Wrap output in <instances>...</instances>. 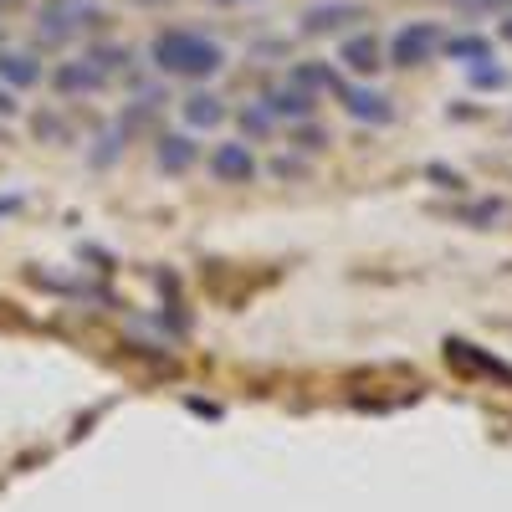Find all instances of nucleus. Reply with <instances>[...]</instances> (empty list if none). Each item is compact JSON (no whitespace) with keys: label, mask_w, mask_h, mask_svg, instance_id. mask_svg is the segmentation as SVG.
Listing matches in <instances>:
<instances>
[{"label":"nucleus","mask_w":512,"mask_h":512,"mask_svg":"<svg viewBox=\"0 0 512 512\" xmlns=\"http://www.w3.org/2000/svg\"><path fill=\"white\" fill-rule=\"evenodd\" d=\"M472 77L482 82V88H502V82H507V72H502V67H472Z\"/></svg>","instance_id":"nucleus-16"},{"label":"nucleus","mask_w":512,"mask_h":512,"mask_svg":"<svg viewBox=\"0 0 512 512\" xmlns=\"http://www.w3.org/2000/svg\"><path fill=\"white\" fill-rule=\"evenodd\" d=\"M0 6H16V0H0Z\"/></svg>","instance_id":"nucleus-19"},{"label":"nucleus","mask_w":512,"mask_h":512,"mask_svg":"<svg viewBox=\"0 0 512 512\" xmlns=\"http://www.w3.org/2000/svg\"><path fill=\"white\" fill-rule=\"evenodd\" d=\"M441 52H446L451 62L477 67V62H487V57H492V41H487V36H446V41H441Z\"/></svg>","instance_id":"nucleus-11"},{"label":"nucleus","mask_w":512,"mask_h":512,"mask_svg":"<svg viewBox=\"0 0 512 512\" xmlns=\"http://www.w3.org/2000/svg\"><path fill=\"white\" fill-rule=\"evenodd\" d=\"M154 159H159L164 175H185V169L200 159V149H195L185 134H164V139H159V149H154Z\"/></svg>","instance_id":"nucleus-7"},{"label":"nucleus","mask_w":512,"mask_h":512,"mask_svg":"<svg viewBox=\"0 0 512 512\" xmlns=\"http://www.w3.org/2000/svg\"><path fill=\"white\" fill-rule=\"evenodd\" d=\"M349 21H364V6H354V0H333V6H313L303 16V31L308 36H328V31H344Z\"/></svg>","instance_id":"nucleus-6"},{"label":"nucleus","mask_w":512,"mask_h":512,"mask_svg":"<svg viewBox=\"0 0 512 512\" xmlns=\"http://www.w3.org/2000/svg\"><path fill=\"white\" fill-rule=\"evenodd\" d=\"M205 169L216 175L221 185H251V175H256V154L246 149V144H216L205 154Z\"/></svg>","instance_id":"nucleus-4"},{"label":"nucleus","mask_w":512,"mask_h":512,"mask_svg":"<svg viewBox=\"0 0 512 512\" xmlns=\"http://www.w3.org/2000/svg\"><path fill=\"white\" fill-rule=\"evenodd\" d=\"M456 11H472V16H487V11H512V0H451Z\"/></svg>","instance_id":"nucleus-15"},{"label":"nucleus","mask_w":512,"mask_h":512,"mask_svg":"<svg viewBox=\"0 0 512 512\" xmlns=\"http://www.w3.org/2000/svg\"><path fill=\"white\" fill-rule=\"evenodd\" d=\"M0 113H16V103H11L6 93H0Z\"/></svg>","instance_id":"nucleus-17"},{"label":"nucleus","mask_w":512,"mask_h":512,"mask_svg":"<svg viewBox=\"0 0 512 512\" xmlns=\"http://www.w3.org/2000/svg\"><path fill=\"white\" fill-rule=\"evenodd\" d=\"M338 98H344V113L359 118V123L384 128V123L395 118V108H390V98H384V93H369V88H338Z\"/></svg>","instance_id":"nucleus-5"},{"label":"nucleus","mask_w":512,"mask_h":512,"mask_svg":"<svg viewBox=\"0 0 512 512\" xmlns=\"http://www.w3.org/2000/svg\"><path fill=\"white\" fill-rule=\"evenodd\" d=\"M0 77H6L11 88H36V82H41V62L26 57V52H0Z\"/></svg>","instance_id":"nucleus-10"},{"label":"nucleus","mask_w":512,"mask_h":512,"mask_svg":"<svg viewBox=\"0 0 512 512\" xmlns=\"http://www.w3.org/2000/svg\"><path fill=\"white\" fill-rule=\"evenodd\" d=\"M313 113V98L303 88L292 93H267V118H308Z\"/></svg>","instance_id":"nucleus-13"},{"label":"nucleus","mask_w":512,"mask_h":512,"mask_svg":"<svg viewBox=\"0 0 512 512\" xmlns=\"http://www.w3.org/2000/svg\"><path fill=\"white\" fill-rule=\"evenodd\" d=\"M297 82H303V88H338L328 67H297Z\"/></svg>","instance_id":"nucleus-14"},{"label":"nucleus","mask_w":512,"mask_h":512,"mask_svg":"<svg viewBox=\"0 0 512 512\" xmlns=\"http://www.w3.org/2000/svg\"><path fill=\"white\" fill-rule=\"evenodd\" d=\"M441 26H431V21H410V26H400L395 31V41H390V62L395 67H425L436 52H441Z\"/></svg>","instance_id":"nucleus-2"},{"label":"nucleus","mask_w":512,"mask_h":512,"mask_svg":"<svg viewBox=\"0 0 512 512\" xmlns=\"http://www.w3.org/2000/svg\"><path fill=\"white\" fill-rule=\"evenodd\" d=\"M93 21H98L93 6H82V0H57V6L41 11V36H47V41H67L77 31H88Z\"/></svg>","instance_id":"nucleus-3"},{"label":"nucleus","mask_w":512,"mask_h":512,"mask_svg":"<svg viewBox=\"0 0 512 512\" xmlns=\"http://www.w3.org/2000/svg\"><path fill=\"white\" fill-rule=\"evenodd\" d=\"M185 123H190V128H221V123H226V108H221V98H210V93H195V98H185Z\"/></svg>","instance_id":"nucleus-12"},{"label":"nucleus","mask_w":512,"mask_h":512,"mask_svg":"<svg viewBox=\"0 0 512 512\" xmlns=\"http://www.w3.org/2000/svg\"><path fill=\"white\" fill-rule=\"evenodd\" d=\"M338 62H344L349 72H364V77L384 67V62H379V41H374V36H349V41H344V52H338Z\"/></svg>","instance_id":"nucleus-9"},{"label":"nucleus","mask_w":512,"mask_h":512,"mask_svg":"<svg viewBox=\"0 0 512 512\" xmlns=\"http://www.w3.org/2000/svg\"><path fill=\"white\" fill-rule=\"evenodd\" d=\"M52 82H57L62 93H98V88H103L108 77H103V72H98V67L88 62V57H77V62L57 67V77H52Z\"/></svg>","instance_id":"nucleus-8"},{"label":"nucleus","mask_w":512,"mask_h":512,"mask_svg":"<svg viewBox=\"0 0 512 512\" xmlns=\"http://www.w3.org/2000/svg\"><path fill=\"white\" fill-rule=\"evenodd\" d=\"M502 36H507V41H512V16H507V21H502Z\"/></svg>","instance_id":"nucleus-18"},{"label":"nucleus","mask_w":512,"mask_h":512,"mask_svg":"<svg viewBox=\"0 0 512 512\" xmlns=\"http://www.w3.org/2000/svg\"><path fill=\"white\" fill-rule=\"evenodd\" d=\"M154 67L169 72V77H216L226 67V52H221V41H210L205 31H159L154 36V47H149Z\"/></svg>","instance_id":"nucleus-1"}]
</instances>
